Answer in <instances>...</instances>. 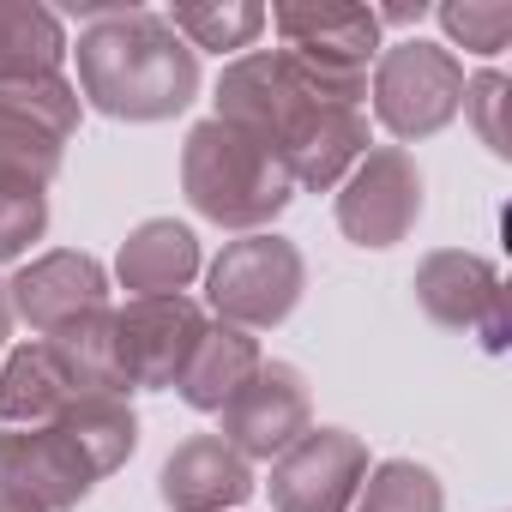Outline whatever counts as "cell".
Segmentation results:
<instances>
[{
  "label": "cell",
  "mask_w": 512,
  "mask_h": 512,
  "mask_svg": "<svg viewBox=\"0 0 512 512\" xmlns=\"http://www.w3.org/2000/svg\"><path fill=\"white\" fill-rule=\"evenodd\" d=\"M85 392L73 386L67 362L55 356L49 338H31L7 356V368H0V422H13V428H43L55 422L61 410H73Z\"/></svg>",
  "instance_id": "16"
},
{
  "label": "cell",
  "mask_w": 512,
  "mask_h": 512,
  "mask_svg": "<svg viewBox=\"0 0 512 512\" xmlns=\"http://www.w3.org/2000/svg\"><path fill=\"white\" fill-rule=\"evenodd\" d=\"M73 127H79V91L67 79L0 85V181L49 187Z\"/></svg>",
  "instance_id": "8"
},
{
  "label": "cell",
  "mask_w": 512,
  "mask_h": 512,
  "mask_svg": "<svg viewBox=\"0 0 512 512\" xmlns=\"http://www.w3.org/2000/svg\"><path fill=\"white\" fill-rule=\"evenodd\" d=\"M512 85L500 79V73H476V79H464V109H470V121H476V133H482V145L494 151V157H506L512 151V133H506V97Z\"/></svg>",
  "instance_id": "24"
},
{
  "label": "cell",
  "mask_w": 512,
  "mask_h": 512,
  "mask_svg": "<svg viewBox=\"0 0 512 512\" xmlns=\"http://www.w3.org/2000/svg\"><path fill=\"white\" fill-rule=\"evenodd\" d=\"M79 31V97L115 121H169L199 91V55L169 31L163 13L85 7Z\"/></svg>",
  "instance_id": "2"
},
{
  "label": "cell",
  "mask_w": 512,
  "mask_h": 512,
  "mask_svg": "<svg viewBox=\"0 0 512 512\" xmlns=\"http://www.w3.org/2000/svg\"><path fill=\"white\" fill-rule=\"evenodd\" d=\"M193 272H199V241H193V229L175 223V217L139 223V229L121 241V253H115V278L133 290V302H139V296H181V290L193 284Z\"/></svg>",
  "instance_id": "17"
},
{
  "label": "cell",
  "mask_w": 512,
  "mask_h": 512,
  "mask_svg": "<svg viewBox=\"0 0 512 512\" xmlns=\"http://www.w3.org/2000/svg\"><path fill=\"white\" fill-rule=\"evenodd\" d=\"M356 512H446V500H440V482H434L428 464L386 458V464H374L362 476Z\"/></svg>",
  "instance_id": "21"
},
{
  "label": "cell",
  "mask_w": 512,
  "mask_h": 512,
  "mask_svg": "<svg viewBox=\"0 0 512 512\" xmlns=\"http://www.w3.org/2000/svg\"><path fill=\"white\" fill-rule=\"evenodd\" d=\"M7 326H13V302H7V284H0V344H7Z\"/></svg>",
  "instance_id": "26"
},
{
  "label": "cell",
  "mask_w": 512,
  "mask_h": 512,
  "mask_svg": "<svg viewBox=\"0 0 512 512\" xmlns=\"http://www.w3.org/2000/svg\"><path fill=\"white\" fill-rule=\"evenodd\" d=\"M67 61V37L61 19L31 0H0V85H37V79H61Z\"/></svg>",
  "instance_id": "19"
},
{
  "label": "cell",
  "mask_w": 512,
  "mask_h": 512,
  "mask_svg": "<svg viewBox=\"0 0 512 512\" xmlns=\"http://www.w3.org/2000/svg\"><path fill=\"white\" fill-rule=\"evenodd\" d=\"M440 25L470 55H500L512 43V0H452L440 7Z\"/></svg>",
  "instance_id": "22"
},
{
  "label": "cell",
  "mask_w": 512,
  "mask_h": 512,
  "mask_svg": "<svg viewBox=\"0 0 512 512\" xmlns=\"http://www.w3.org/2000/svg\"><path fill=\"white\" fill-rule=\"evenodd\" d=\"M217 121L278 151L296 187H338L368 151V115L356 97L320 85L284 49H253L217 79Z\"/></svg>",
  "instance_id": "1"
},
{
  "label": "cell",
  "mask_w": 512,
  "mask_h": 512,
  "mask_svg": "<svg viewBox=\"0 0 512 512\" xmlns=\"http://www.w3.org/2000/svg\"><path fill=\"white\" fill-rule=\"evenodd\" d=\"M7 302H13V314H19L37 338H55V332H67L73 320L109 308V278H103V266L91 260V253L61 247V253L31 260V266L7 284Z\"/></svg>",
  "instance_id": "14"
},
{
  "label": "cell",
  "mask_w": 512,
  "mask_h": 512,
  "mask_svg": "<svg viewBox=\"0 0 512 512\" xmlns=\"http://www.w3.org/2000/svg\"><path fill=\"white\" fill-rule=\"evenodd\" d=\"M157 494L169 512H229L253 494V464L223 446V434H193L169 452Z\"/></svg>",
  "instance_id": "15"
},
{
  "label": "cell",
  "mask_w": 512,
  "mask_h": 512,
  "mask_svg": "<svg viewBox=\"0 0 512 512\" xmlns=\"http://www.w3.org/2000/svg\"><path fill=\"white\" fill-rule=\"evenodd\" d=\"M416 302L446 332H476L488 350L506 344V296H500L494 266L476 260V253H458V247L428 253L416 272Z\"/></svg>",
  "instance_id": "13"
},
{
  "label": "cell",
  "mask_w": 512,
  "mask_h": 512,
  "mask_svg": "<svg viewBox=\"0 0 512 512\" xmlns=\"http://www.w3.org/2000/svg\"><path fill=\"white\" fill-rule=\"evenodd\" d=\"M368 476V446L350 428H308L272 464V506L278 512H350Z\"/></svg>",
  "instance_id": "12"
},
{
  "label": "cell",
  "mask_w": 512,
  "mask_h": 512,
  "mask_svg": "<svg viewBox=\"0 0 512 512\" xmlns=\"http://www.w3.org/2000/svg\"><path fill=\"white\" fill-rule=\"evenodd\" d=\"M97 482H103L97 464L85 458V446L61 422L0 434V494H13V500H25L37 512H67Z\"/></svg>",
  "instance_id": "9"
},
{
  "label": "cell",
  "mask_w": 512,
  "mask_h": 512,
  "mask_svg": "<svg viewBox=\"0 0 512 512\" xmlns=\"http://www.w3.org/2000/svg\"><path fill=\"white\" fill-rule=\"evenodd\" d=\"M266 25L284 37V55L308 67L320 85L344 97H368V61L380 55L374 7H332V0H302V7H272Z\"/></svg>",
  "instance_id": "5"
},
{
  "label": "cell",
  "mask_w": 512,
  "mask_h": 512,
  "mask_svg": "<svg viewBox=\"0 0 512 512\" xmlns=\"http://www.w3.org/2000/svg\"><path fill=\"white\" fill-rule=\"evenodd\" d=\"M43 229H49V193L0 181V260L31 253V241H43Z\"/></svg>",
  "instance_id": "23"
},
{
  "label": "cell",
  "mask_w": 512,
  "mask_h": 512,
  "mask_svg": "<svg viewBox=\"0 0 512 512\" xmlns=\"http://www.w3.org/2000/svg\"><path fill=\"white\" fill-rule=\"evenodd\" d=\"M338 223L356 247H392L416 229L422 217V175L404 145L368 151L344 181H338Z\"/></svg>",
  "instance_id": "10"
},
{
  "label": "cell",
  "mask_w": 512,
  "mask_h": 512,
  "mask_svg": "<svg viewBox=\"0 0 512 512\" xmlns=\"http://www.w3.org/2000/svg\"><path fill=\"white\" fill-rule=\"evenodd\" d=\"M199 338H205V314L187 296H139L127 308H109V362L121 392L175 386Z\"/></svg>",
  "instance_id": "6"
},
{
  "label": "cell",
  "mask_w": 512,
  "mask_h": 512,
  "mask_svg": "<svg viewBox=\"0 0 512 512\" xmlns=\"http://www.w3.org/2000/svg\"><path fill=\"white\" fill-rule=\"evenodd\" d=\"M428 19V7L416 0V7H386V13H374V25H422Z\"/></svg>",
  "instance_id": "25"
},
{
  "label": "cell",
  "mask_w": 512,
  "mask_h": 512,
  "mask_svg": "<svg viewBox=\"0 0 512 512\" xmlns=\"http://www.w3.org/2000/svg\"><path fill=\"white\" fill-rule=\"evenodd\" d=\"M464 109V67L440 43H392L374 67V115L392 139H428Z\"/></svg>",
  "instance_id": "7"
},
{
  "label": "cell",
  "mask_w": 512,
  "mask_h": 512,
  "mask_svg": "<svg viewBox=\"0 0 512 512\" xmlns=\"http://www.w3.org/2000/svg\"><path fill=\"white\" fill-rule=\"evenodd\" d=\"M217 416H223V446H235V452L253 464V458L290 452V446L314 428V398H308L302 368H290V362H260V368H253V380H247Z\"/></svg>",
  "instance_id": "11"
},
{
  "label": "cell",
  "mask_w": 512,
  "mask_h": 512,
  "mask_svg": "<svg viewBox=\"0 0 512 512\" xmlns=\"http://www.w3.org/2000/svg\"><path fill=\"white\" fill-rule=\"evenodd\" d=\"M211 308L223 314V326L235 332H266L278 320H290V308L302 302V253L296 241L260 229L241 235L217 253L211 266Z\"/></svg>",
  "instance_id": "4"
},
{
  "label": "cell",
  "mask_w": 512,
  "mask_h": 512,
  "mask_svg": "<svg viewBox=\"0 0 512 512\" xmlns=\"http://www.w3.org/2000/svg\"><path fill=\"white\" fill-rule=\"evenodd\" d=\"M0 512H37V506H25V500H13V494H0Z\"/></svg>",
  "instance_id": "27"
},
{
  "label": "cell",
  "mask_w": 512,
  "mask_h": 512,
  "mask_svg": "<svg viewBox=\"0 0 512 512\" xmlns=\"http://www.w3.org/2000/svg\"><path fill=\"white\" fill-rule=\"evenodd\" d=\"M266 356H260V344H253V332H235V326H205V338L193 344V356H187V368H181V398L193 404V410H223L247 380H253V368H260Z\"/></svg>",
  "instance_id": "18"
},
{
  "label": "cell",
  "mask_w": 512,
  "mask_h": 512,
  "mask_svg": "<svg viewBox=\"0 0 512 512\" xmlns=\"http://www.w3.org/2000/svg\"><path fill=\"white\" fill-rule=\"evenodd\" d=\"M169 31L187 43V49H253V37L266 31V7L253 0H229V7H169L163 13Z\"/></svg>",
  "instance_id": "20"
},
{
  "label": "cell",
  "mask_w": 512,
  "mask_h": 512,
  "mask_svg": "<svg viewBox=\"0 0 512 512\" xmlns=\"http://www.w3.org/2000/svg\"><path fill=\"white\" fill-rule=\"evenodd\" d=\"M181 187H187L199 217L241 229V235H260L296 199V181L278 163V151L260 145L253 133H241V127H229V121H217V115L187 133Z\"/></svg>",
  "instance_id": "3"
}]
</instances>
